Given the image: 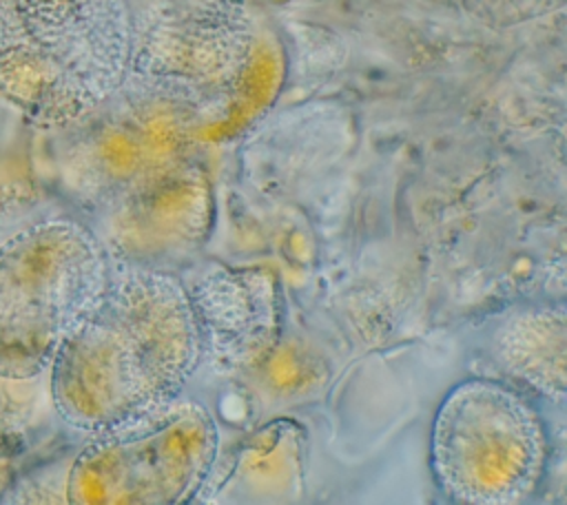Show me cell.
<instances>
[{"label": "cell", "mask_w": 567, "mask_h": 505, "mask_svg": "<svg viewBox=\"0 0 567 505\" xmlns=\"http://www.w3.org/2000/svg\"><path fill=\"white\" fill-rule=\"evenodd\" d=\"M219 447L210 410L184 392L89 434L66 470L73 505H179L206 483Z\"/></svg>", "instance_id": "8992f818"}, {"label": "cell", "mask_w": 567, "mask_h": 505, "mask_svg": "<svg viewBox=\"0 0 567 505\" xmlns=\"http://www.w3.org/2000/svg\"><path fill=\"white\" fill-rule=\"evenodd\" d=\"M124 0H0V93L44 126L82 122L126 80Z\"/></svg>", "instance_id": "3957f363"}, {"label": "cell", "mask_w": 567, "mask_h": 505, "mask_svg": "<svg viewBox=\"0 0 567 505\" xmlns=\"http://www.w3.org/2000/svg\"><path fill=\"white\" fill-rule=\"evenodd\" d=\"M257 49L250 2L171 0L133 33L126 78L213 120L244 97Z\"/></svg>", "instance_id": "52a82bcc"}, {"label": "cell", "mask_w": 567, "mask_h": 505, "mask_svg": "<svg viewBox=\"0 0 567 505\" xmlns=\"http://www.w3.org/2000/svg\"><path fill=\"white\" fill-rule=\"evenodd\" d=\"M487 354L514 385L563 401L567 323L560 303L516 308L487 334Z\"/></svg>", "instance_id": "9c48e42d"}, {"label": "cell", "mask_w": 567, "mask_h": 505, "mask_svg": "<svg viewBox=\"0 0 567 505\" xmlns=\"http://www.w3.org/2000/svg\"><path fill=\"white\" fill-rule=\"evenodd\" d=\"M202 357L186 284L168 268L113 259L49 368L53 412L95 434L182 394Z\"/></svg>", "instance_id": "7a4b0ae2"}, {"label": "cell", "mask_w": 567, "mask_h": 505, "mask_svg": "<svg viewBox=\"0 0 567 505\" xmlns=\"http://www.w3.org/2000/svg\"><path fill=\"white\" fill-rule=\"evenodd\" d=\"M53 210L55 208H47L44 193H40L31 184H24V182L0 184V246L22 226Z\"/></svg>", "instance_id": "7c38bea8"}, {"label": "cell", "mask_w": 567, "mask_h": 505, "mask_svg": "<svg viewBox=\"0 0 567 505\" xmlns=\"http://www.w3.org/2000/svg\"><path fill=\"white\" fill-rule=\"evenodd\" d=\"M113 257L78 215L53 210L0 246V374L49 372L100 297Z\"/></svg>", "instance_id": "277c9868"}, {"label": "cell", "mask_w": 567, "mask_h": 505, "mask_svg": "<svg viewBox=\"0 0 567 505\" xmlns=\"http://www.w3.org/2000/svg\"><path fill=\"white\" fill-rule=\"evenodd\" d=\"M551 443L532 394L512 381L470 377L436 408L430 467L456 505L529 503L549 467Z\"/></svg>", "instance_id": "5b68a950"}, {"label": "cell", "mask_w": 567, "mask_h": 505, "mask_svg": "<svg viewBox=\"0 0 567 505\" xmlns=\"http://www.w3.org/2000/svg\"><path fill=\"white\" fill-rule=\"evenodd\" d=\"M51 412L49 372L24 379L0 374V456H20L40 436Z\"/></svg>", "instance_id": "30bf717a"}, {"label": "cell", "mask_w": 567, "mask_h": 505, "mask_svg": "<svg viewBox=\"0 0 567 505\" xmlns=\"http://www.w3.org/2000/svg\"><path fill=\"white\" fill-rule=\"evenodd\" d=\"M16 474V456H0V494Z\"/></svg>", "instance_id": "4fadbf2b"}, {"label": "cell", "mask_w": 567, "mask_h": 505, "mask_svg": "<svg viewBox=\"0 0 567 505\" xmlns=\"http://www.w3.org/2000/svg\"><path fill=\"white\" fill-rule=\"evenodd\" d=\"M69 177L113 259L173 268L202 246L213 215L188 109L126 78Z\"/></svg>", "instance_id": "6da1fadb"}, {"label": "cell", "mask_w": 567, "mask_h": 505, "mask_svg": "<svg viewBox=\"0 0 567 505\" xmlns=\"http://www.w3.org/2000/svg\"><path fill=\"white\" fill-rule=\"evenodd\" d=\"M69 461L44 463L22 474L16 470L0 494V503H66L64 485Z\"/></svg>", "instance_id": "8fae6325"}, {"label": "cell", "mask_w": 567, "mask_h": 505, "mask_svg": "<svg viewBox=\"0 0 567 505\" xmlns=\"http://www.w3.org/2000/svg\"><path fill=\"white\" fill-rule=\"evenodd\" d=\"M186 290L199 326L202 354L215 350L233 365L250 361L270 346L277 330V299L268 277L208 268Z\"/></svg>", "instance_id": "ba28073f"}]
</instances>
